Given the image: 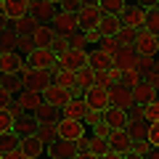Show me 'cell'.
Returning a JSON list of instances; mask_svg holds the SVG:
<instances>
[{
    "label": "cell",
    "mask_w": 159,
    "mask_h": 159,
    "mask_svg": "<svg viewBox=\"0 0 159 159\" xmlns=\"http://www.w3.org/2000/svg\"><path fill=\"white\" fill-rule=\"evenodd\" d=\"M61 119H74V122H82L85 127H93L98 122V114L90 111L82 98H72V101L61 109Z\"/></svg>",
    "instance_id": "1"
},
{
    "label": "cell",
    "mask_w": 159,
    "mask_h": 159,
    "mask_svg": "<svg viewBox=\"0 0 159 159\" xmlns=\"http://www.w3.org/2000/svg\"><path fill=\"white\" fill-rule=\"evenodd\" d=\"M24 64H27L29 69L51 72V74H53V72H56V66H58V56L51 51V48H34V51L24 58Z\"/></svg>",
    "instance_id": "2"
},
{
    "label": "cell",
    "mask_w": 159,
    "mask_h": 159,
    "mask_svg": "<svg viewBox=\"0 0 159 159\" xmlns=\"http://www.w3.org/2000/svg\"><path fill=\"white\" fill-rule=\"evenodd\" d=\"M88 133H90V130H88L82 122H74V119H58V122H56V135H58V141L80 143Z\"/></svg>",
    "instance_id": "3"
},
{
    "label": "cell",
    "mask_w": 159,
    "mask_h": 159,
    "mask_svg": "<svg viewBox=\"0 0 159 159\" xmlns=\"http://www.w3.org/2000/svg\"><path fill=\"white\" fill-rule=\"evenodd\" d=\"M48 27L53 29V34H56V37H72V34H77L80 29H82L74 13H61V11L53 16V21L48 24Z\"/></svg>",
    "instance_id": "4"
},
{
    "label": "cell",
    "mask_w": 159,
    "mask_h": 159,
    "mask_svg": "<svg viewBox=\"0 0 159 159\" xmlns=\"http://www.w3.org/2000/svg\"><path fill=\"white\" fill-rule=\"evenodd\" d=\"M82 101H85V106L90 109V111L101 114L103 109H109V90L106 88H98V85H90L82 93Z\"/></svg>",
    "instance_id": "5"
},
{
    "label": "cell",
    "mask_w": 159,
    "mask_h": 159,
    "mask_svg": "<svg viewBox=\"0 0 159 159\" xmlns=\"http://www.w3.org/2000/svg\"><path fill=\"white\" fill-rule=\"evenodd\" d=\"M133 48H135L138 56H154V58H157V51H159V34H151V32H146V29H141V32H135Z\"/></svg>",
    "instance_id": "6"
},
{
    "label": "cell",
    "mask_w": 159,
    "mask_h": 159,
    "mask_svg": "<svg viewBox=\"0 0 159 159\" xmlns=\"http://www.w3.org/2000/svg\"><path fill=\"white\" fill-rule=\"evenodd\" d=\"M88 66V51H66L64 56H58V72H80Z\"/></svg>",
    "instance_id": "7"
},
{
    "label": "cell",
    "mask_w": 159,
    "mask_h": 159,
    "mask_svg": "<svg viewBox=\"0 0 159 159\" xmlns=\"http://www.w3.org/2000/svg\"><path fill=\"white\" fill-rule=\"evenodd\" d=\"M13 103H16V109L21 114H34L40 106H43V93H34V90H19L16 96H13Z\"/></svg>",
    "instance_id": "8"
},
{
    "label": "cell",
    "mask_w": 159,
    "mask_h": 159,
    "mask_svg": "<svg viewBox=\"0 0 159 159\" xmlns=\"http://www.w3.org/2000/svg\"><path fill=\"white\" fill-rule=\"evenodd\" d=\"M77 21L82 29L88 27H98V19H101V11H98V3H90V0H80V8H77Z\"/></svg>",
    "instance_id": "9"
},
{
    "label": "cell",
    "mask_w": 159,
    "mask_h": 159,
    "mask_svg": "<svg viewBox=\"0 0 159 159\" xmlns=\"http://www.w3.org/2000/svg\"><path fill=\"white\" fill-rule=\"evenodd\" d=\"M109 106L114 109H122V111H127L130 106H135L133 103V88H125V85H111L109 88Z\"/></svg>",
    "instance_id": "10"
},
{
    "label": "cell",
    "mask_w": 159,
    "mask_h": 159,
    "mask_svg": "<svg viewBox=\"0 0 159 159\" xmlns=\"http://www.w3.org/2000/svg\"><path fill=\"white\" fill-rule=\"evenodd\" d=\"M29 13L37 19L40 24H51L56 16V0H29Z\"/></svg>",
    "instance_id": "11"
},
{
    "label": "cell",
    "mask_w": 159,
    "mask_h": 159,
    "mask_svg": "<svg viewBox=\"0 0 159 159\" xmlns=\"http://www.w3.org/2000/svg\"><path fill=\"white\" fill-rule=\"evenodd\" d=\"M98 119H101L109 130H125V125H127V111L109 106V109H103V111L98 114Z\"/></svg>",
    "instance_id": "12"
},
{
    "label": "cell",
    "mask_w": 159,
    "mask_h": 159,
    "mask_svg": "<svg viewBox=\"0 0 159 159\" xmlns=\"http://www.w3.org/2000/svg\"><path fill=\"white\" fill-rule=\"evenodd\" d=\"M106 146H109V151H114V154H130L133 141H130V135H127L125 130H111L106 135Z\"/></svg>",
    "instance_id": "13"
},
{
    "label": "cell",
    "mask_w": 159,
    "mask_h": 159,
    "mask_svg": "<svg viewBox=\"0 0 159 159\" xmlns=\"http://www.w3.org/2000/svg\"><path fill=\"white\" fill-rule=\"evenodd\" d=\"M43 101H45L48 106H53V109H58V111H61V109L72 101V93L64 90V88H58V85H51L45 93H43Z\"/></svg>",
    "instance_id": "14"
},
{
    "label": "cell",
    "mask_w": 159,
    "mask_h": 159,
    "mask_svg": "<svg viewBox=\"0 0 159 159\" xmlns=\"http://www.w3.org/2000/svg\"><path fill=\"white\" fill-rule=\"evenodd\" d=\"M13 135H16L19 141L37 135V119H34L32 114H21L19 119H13Z\"/></svg>",
    "instance_id": "15"
},
{
    "label": "cell",
    "mask_w": 159,
    "mask_h": 159,
    "mask_svg": "<svg viewBox=\"0 0 159 159\" xmlns=\"http://www.w3.org/2000/svg\"><path fill=\"white\" fill-rule=\"evenodd\" d=\"M3 16L8 21H19L29 16V0H3Z\"/></svg>",
    "instance_id": "16"
},
{
    "label": "cell",
    "mask_w": 159,
    "mask_h": 159,
    "mask_svg": "<svg viewBox=\"0 0 159 159\" xmlns=\"http://www.w3.org/2000/svg\"><path fill=\"white\" fill-rule=\"evenodd\" d=\"M143 21H146V11L138 8V6H133V3H127V11H125V16H122V27L133 29V32H141Z\"/></svg>",
    "instance_id": "17"
},
{
    "label": "cell",
    "mask_w": 159,
    "mask_h": 159,
    "mask_svg": "<svg viewBox=\"0 0 159 159\" xmlns=\"http://www.w3.org/2000/svg\"><path fill=\"white\" fill-rule=\"evenodd\" d=\"M88 69H90L93 74L96 72H109V69H114V61H111V56H106L103 51L93 48V51H88Z\"/></svg>",
    "instance_id": "18"
},
{
    "label": "cell",
    "mask_w": 159,
    "mask_h": 159,
    "mask_svg": "<svg viewBox=\"0 0 159 159\" xmlns=\"http://www.w3.org/2000/svg\"><path fill=\"white\" fill-rule=\"evenodd\" d=\"M77 154H80V143H72V141H56L53 146H48V157L74 159Z\"/></svg>",
    "instance_id": "19"
},
{
    "label": "cell",
    "mask_w": 159,
    "mask_h": 159,
    "mask_svg": "<svg viewBox=\"0 0 159 159\" xmlns=\"http://www.w3.org/2000/svg\"><path fill=\"white\" fill-rule=\"evenodd\" d=\"M19 151H21L27 159H40V157H45V146L40 143L37 135H32V138H21V141H19Z\"/></svg>",
    "instance_id": "20"
},
{
    "label": "cell",
    "mask_w": 159,
    "mask_h": 159,
    "mask_svg": "<svg viewBox=\"0 0 159 159\" xmlns=\"http://www.w3.org/2000/svg\"><path fill=\"white\" fill-rule=\"evenodd\" d=\"M29 37H32V45L34 48H51V43H53V29L48 27V24H37V27L29 32Z\"/></svg>",
    "instance_id": "21"
},
{
    "label": "cell",
    "mask_w": 159,
    "mask_h": 159,
    "mask_svg": "<svg viewBox=\"0 0 159 159\" xmlns=\"http://www.w3.org/2000/svg\"><path fill=\"white\" fill-rule=\"evenodd\" d=\"M24 69V58L19 53H0V74H19Z\"/></svg>",
    "instance_id": "22"
},
{
    "label": "cell",
    "mask_w": 159,
    "mask_h": 159,
    "mask_svg": "<svg viewBox=\"0 0 159 159\" xmlns=\"http://www.w3.org/2000/svg\"><path fill=\"white\" fill-rule=\"evenodd\" d=\"M157 101V88L146 85V82H138L135 88H133V103L135 106H146V103Z\"/></svg>",
    "instance_id": "23"
},
{
    "label": "cell",
    "mask_w": 159,
    "mask_h": 159,
    "mask_svg": "<svg viewBox=\"0 0 159 159\" xmlns=\"http://www.w3.org/2000/svg\"><path fill=\"white\" fill-rule=\"evenodd\" d=\"M119 27H122V19L119 16L101 13V19H98V32H101V37H114L119 32Z\"/></svg>",
    "instance_id": "24"
},
{
    "label": "cell",
    "mask_w": 159,
    "mask_h": 159,
    "mask_svg": "<svg viewBox=\"0 0 159 159\" xmlns=\"http://www.w3.org/2000/svg\"><path fill=\"white\" fill-rule=\"evenodd\" d=\"M37 138L43 146H53V143L58 141L56 135V122H40L37 125Z\"/></svg>",
    "instance_id": "25"
},
{
    "label": "cell",
    "mask_w": 159,
    "mask_h": 159,
    "mask_svg": "<svg viewBox=\"0 0 159 159\" xmlns=\"http://www.w3.org/2000/svg\"><path fill=\"white\" fill-rule=\"evenodd\" d=\"M98 11L122 19V16H125V11H127V3H125V0H101V3H98Z\"/></svg>",
    "instance_id": "26"
},
{
    "label": "cell",
    "mask_w": 159,
    "mask_h": 159,
    "mask_svg": "<svg viewBox=\"0 0 159 159\" xmlns=\"http://www.w3.org/2000/svg\"><path fill=\"white\" fill-rule=\"evenodd\" d=\"M119 82V72L117 69H109V72H96L93 74V85H98V88H111V85H117Z\"/></svg>",
    "instance_id": "27"
},
{
    "label": "cell",
    "mask_w": 159,
    "mask_h": 159,
    "mask_svg": "<svg viewBox=\"0 0 159 159\" xmlns=\"http://www.w3.org/2000/svg\"><path fill=\"white\" fill-rule=\"evenodd\" d=\"M32 117L37 119V125H40V122H58V119H61V111H58V109H53V106H48V103H43V106H40Z\"/></svg>",
    "instance_id": "28"
},
{
    "label": "cell",
    "mask_w": 159,
    "mask_h": 159,
    "mask_svg": "<svg viewBox=\"0 0 159 159\" xmlns=\"http://www.w3.org/2000/svg\"><path fill=\"white\" fill-rule=\"evenodd\" d=\"M0 88L8 93V96H16L21 90V82H19V74H0Z\"/></svg>",
    "instance_id": "29"
},
{
    "label": "cell",
    "mask_w": 159,
    "mask_h": 159,
    "mask_svg": "<svg viewBox=\"0 0 159 159\" xmlns=\"http://www.w3.org/2000/svg\"><path fill=\"white\" fill-rule=\"evenodd\" d=\"M13 51H16V34L8 27L6 32H0V53H13Z\"/></svg>",
    "instance_id": "30"
},
{
    "label": "cell",
    "mask_w": 159,
    "mask_h": 159,
    "mask_svg": "<svg viewBox=\"0 0 159 159\" xmlns=\"http://www.w3.org/2000/svg\"><path fill=\"white\" fill-rule=\"evenodd\" d=\"M143 29L151 34H159V8H151L146 11V21H143Z\"/></svg>",
    "instance_id": "31"
},
{
    "label": "cell",
    "mask_w": 159,
    "mask_h": 159,
    "mask_svg": "<svg viewBox=\"0 0 159 159\" xmlns=\"http://www.w3.org/2000/svg\"><path fill=\"white\" fill-rule=\"evenodd\" d=\"M143 141H146L151 148L159 146V122H148V125H146V135H143Z\"/></svg>",
    "instance_id": "32"
},
{
    "label": "cell",
    "mask_w": 159,
    "mask_h": 159,
    "mask_svg": "<svg viewBox=\"0 0 159 159\" xmlns=\"http://www.w3.org/2000/svg\"><path fill=\"white\" fill-rule=\"evenodd\" d=\"M141 114L146 122H159V101H151L146 106H141Z\"/></svg>",
    "instance_id": "33"
},
{
    "label": "cell",
    "mask_w": 159,
    "mask_h": 159,
    "mask_svg": "<svg viewBox=\"0 0 159 159\" xmlns=\"http://www.w3.org/2000/svg\"><path fill=\"white\" fill-rule=\"evenodd\" d=\"M13 148H19V138L13 135V133L0 135V154H8V151H13Z\"/></svg>",
    "instance_id": "34"
},
{
    "label": "cell",
    "mask_w": 159,
    "mask_h": 159,
    "mask_svg": "<svg viewBox=\"0 0 159 159\" xmlns=\"http://www.w3.org/2000/svg\"><path fill=\"white\" fill-rule=\"evenodd\" d=\"M98 51H103L106 56H111V58H114V53L119 51V43H117L114 37H103L101 43H98Z\"/></svg>",
    "instance_id": "35"
},
{
    "label": "cell",
    "mask_w": 159,
    "mask_h": 159,
    "mask_svg": "<svg viewBox=\"0 0 159 159\" xmlns=\"http://www.w3.org/2000/svg\"><path fill=\"white\" fill-rule=\"evenodd\" d=\"M8 133H13V117L6 109H0V135H8Z\"/></svg>",
    "instance_id": "36"
},
{
    "label": "cell",
    "mask_w": 159,
    "mask_h": 159,
    "mask_svg": "<svg viewBox=\"0 0 159 159\" xmlns=\"http://www.w3.org/2000/svg\"><path fill=\"white\" fill-rule=\"evenodd\" d=\"M114 40H117L119 45H133V40H135V32L127 27H119V32L114 34Z\"/></svg>",
    "instance_id": "37"
},
{
    "label": "cell",
    "mask_w": 159,
    "mask_h": 159,
    "mask_svg": "<svg viewBox=\"0 0 159 159\" xmlns=\"http://www.w3.org/2000/svg\"><path fill=\"white\" fill-rule=\"evenodd\" d=\"M82 37H85V43L88 45H96L98 48V43H101V32H98V27H88V29H82Z\"/></svg>",
    "instance_id": "38"
},
{
    "label": "cell",
    "mask_w": 159,
    "mask_h": 159,
    "mask_svg": "<svg viewBox=\"0 0 159 159\" xmlns=\"http://www.w3.org/2000/svg\"><path fill=\"white\" fill-rule=\"evenodd\" d=\"M69 48H72V51H88V43H85V37H82V29L69 37Z\"/></svg>",
    "instance_id": "39"
},
{
    "label": "cell",
    "mask_w": 159,
    "mask_h": 159,
    "mask_svg": "<svg viewBox=\"0 0 159 159\" xmlns=\"http://www.w3.org/2000/svg\"><path fill=\"white\" fill-rule=\"evenodd\" d=\"M138 82H141V74H138V72H127V74H119V85H125V88H135Z\"/></svg>",
    "instance_id": "40"
},
{
    "label": "cell",
    "mask_w": 159,
    "mask_h": 159,
    "mask_svg": "<svg viewBox=\"0 0 159 159\" xmlns=\"http://www.w3.org/2000/svg\"><path fill=\"white\" fill-rule=\"evenodd\" d=\"M80 8V0H61V3H56V11L61 13H77Z\"/></svg>",
    "instance_id": "41"
},
{
    "label": "cell",
    "mask_w": 159,
    "mask_h": 159,
    "mask_svg": "<svg viewBox=\"0 0 159 159\" xmlns=\"http://www.w3.org/2000/svg\"><path fill=\"white\" fill-rule=\"evenodd\" d=\"M148 148H151V146H148L146 141H133V146H130V154H141V157H143V154H146Z\"/></svg>",
    "instance_id": "42"
},
{
    "label": "cell",
    "mask_w": 159,
    "mask_h": 159,
    "mask_svg": "<svg viewBox=\"0 0 159 159\" xmlns=\"http://www.w3.org/2000/svg\"><path fill=\"white\" fill-rule=\"evenodd\" d=\"M13 103V96H8L3 88H0V109H6V106H11Z\"/></svg>",
    "instance_id": "43"
},
{
    "label": "cell",
    "mask_w": 159,
    "mask_h": 159,
    "mask_svg": "<svg viewBox=\"0 0 159 159\" xmlns=\"http://www.w3.org/2000/svg\"><path fill=\"white\" fill-rule=\"evenodd\" d=\"M3 159H27V157H24V154L19 151V148H13V151H8V154H3Z\"/></svg>",
    "instance_id": "44"
},
{
    "label": "cell",
    "mask_w": 159,
    "mask_h": 159,
    "mask_svg": "<svg viewBox=\"0 0 159 159\" xmlns=\"http://www.w3.org/2000/svg\"><path fill=\"white\" fill-rule=\"evenodd\" d=\"M143 159H159V151L157 148H148V151L143 154Z\"/></svg>",
    "instance_id": "45"
},
{
    "label": "cell",
    "mask_w": 159,
    "mask_h": 159,
    "mask_svg": "<svg viewBox=\"0 0 159 159\" xmlns=\"http://www.w3.org/2000/svg\"><path fill=\"white\" fill-rule=\"evenodd\" d=\"M8 27H11V21H8V19L3 16V13H0V32H6Z\"/></svg>",
    "instance_id": "46"
},
{
    "label": "cell",
    "mask_w": 159,
    "mask_h": 159,
    "mask_svg": "<svg viewBox=\"0 0 159 159\" xmlns=\"http://www.w3.org/2000/svg\"><path fill=\"white\" fill-rule=\"evenodd\" d=\"M101 159H125V154H114V151H109V154H103Z\"/></svg>",
    "instance_id": "47"
},
{
    "label": "cell",
    "mask_w": 159,
    "mask_h": 159,
    "mask_svg": "<svg viewBox=\"0 0 159 159\" xmlns=\"http://www.w3.org/2000/svg\"><path fill=\"white\" fill-rule=\"evenodd\" d=\"M74 159H98V157H93V154H88V151H80Z\"/></svg>",
    "instance_id": "48"
},
{
    "label": "cell",
    "mask_w": 159,
    "mask_h": 159,
    "mask_svg": "<svg viewBox=\"0 0 159 159\" xmlns=\"http://www.w3.org/2000/svg\"><path fill=\"white\" fill-rule=\"evenodd\" d=\"M125 159H143L141 154H125Z\"/></svg>",
    "instance_id": "49"
},
{
    "label": "cell",
    "mask_w": 159,
    "mask_h": 159,
    "mask_svg": "<svg viewBox=\"0 0 159 159\" xmlns=\"http://www.w3.org/2000/svg\"><path fill=\"white\" fill-rule=\"evenodd\" d=\"M48 159H58V157H48Z\"/></svg>",
    "instance_id": "50"
},
{
    "label": "cell",
    "mask_w": 159,
    "mask_h": 159,
    "mask_svg": "<svg viewBox=\"0 0 159 159\" xmlns=\"http://www.w3.org/2000/svg\"><path fill=\"white\" fill-rule=\"evenodd\" d=\"M0 159H3V154H0Z\"/></svg>",
    "instance_id": "51"
},
{
    "label": "cell",
    "mask_w": 159,
    "mask_h": 159,
    "mask_svg": "<svg viewBox=\"0 0 159 159\" xmlns=\"http://www.w3.org/2000/svg\"><path fill=\"white\" fill-rule=\"evenodd\" d=\"M40 159H45V157H40Z\"/></svg>",
    "instance_id": "52"
}]
</instances>
